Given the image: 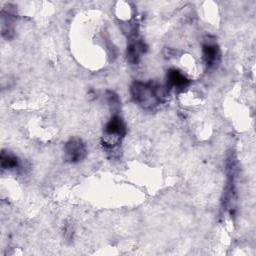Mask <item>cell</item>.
Masks as SVG:
<instances>
[{
  "mask_svg": "<svg viewBox=\"0 0 256 256\" xmlns=\"http://www.w3.org/2000/svg\"><path fill=\"white\" fill-rule=\"evenodd\" d=\"M73 233H74V229L72 224H65L64 226V237L67 241H71L73 239Z\"/></svg>",
  "mask_w": 256,
  "mask_h": 256,
  "instance_id": "8fae6325",
  "label": "cell"
},
{
  "mask_svg": "<svg viewBox=\"0 0 256 256\" xmlns=\"http://www.w3.org/2000/svg\"><path fill=\"white\" fill-rule=\"evenodd\" d=\"M65 159L70 163L81 162L87 155V148L84 141L79 137L70 138L64 146Z\"/></svg>",
  "mask_w": 256,
  "mask_h": 256,
  "instance_id": "8992f818",
  "label": "cell"
},
{
  "mask_svg": "<svg viewBox=\"0 0 256 256\" xmlns=\"http://www.w3.org/2000/svg\"><path fill=\"white\" fill-rule=\"evenodd\" d=\"M226 171H227V182L223 193V209L233 214L235 210V204L237 199V190H236V159L233 153H229L226 160Z\"/></svg>",
  "mask_w": 256,
  "mask_h": 256,
  "instance_id": "3957f363",
  "label": "cell"
},
{
  "mask_svg": "<svg viewBox=\"0 0 256 256\" xmlns=\"http://www.w3.org/2000/svg\"><path fill=\"white\" fill-rule=\"evenodd\" d=\"M2 170H16L20 167L19 158L8 150H2L0 155Z\"/></svg>",
  "mask_w": 256,
  "mask_h": 256,
  "instance_id": "9c48e42d",
  "label": "cell"
},
{
  "mask_svg": "<svg viewBox=\"0 0 256 256\" xmlns=\"http://www.w3.org/2000/svg\"><path fill=\"white\" fill-rule=\"evenodd\" d=\"M16 18V6L6 4L1 10V34L4 39L11 40L14 37Z\"/></svg>",
  "mask_w": 256,
  "mask_h": 256,
  "instance_id": "5b68a950",
  "label": "cell"
},
{
  "mask_svg": "<svg viewBox=\"0 0 256 256\" xmlns=\"http://www.w3.org/2000/svg\"><path fill=\"white\" fill-rule=\"evenodd\" d=\"M147 51L145 42L139 38L136 26H133L129 30V43L127 45V61L131 64H137L141 56Z\"/></svg>",
  "mask_w": 256,
  "mask_h": 256,
  "instance_id": "277c9868",
  "label": "cell"
},
{
  "mask_svg": "<svg viewBox=\"0 0 256 256\" xmlns=\"http://www.w3.org/2000/svg\"><path fill=\"white\" fill-rule=\"evenodd\" d=\"M203 60L208 69H215L221 62V50L219 45L210 37L204 40L202 45Z\"/></svg>",
  "mask_w": 256,
  "mask_h": 256,
  "instance_id": "52a82bcc",
  "label": "cell"
},
{
  "mask_svg": "<svg viewBox=\"0 0 256 256\" xmlns=\"http://www.w3.org/2000/svg\"><path fill=\"white\" fill-rule=\"evenodd\" d=\"M130 94L135 103L146 110H152L167 100L168 88L156 81L135 80L130 86Z\"/></svg>",
  "mask_w": 256,
  "mask_h": 256,
  "instance_id": "6da1fadb",
  "label": "cell"
},
{
  "mask_svg": "<svg viewBox=\"0 0 256 256\" xmlns=\"http://www.w3.org/2000/svg\"><path fill=\"white\" fill-rule=\"evenodd\" d=\"M126 134V126L123 119L114 113L106 123L103 131L102 146L107 152H114L122 142Z\"/></svg>",
  "mask_w": 256,
  "mask_h": 256,
  "instance_id": "7a4b0ae2",
  "label": "cell"
},
{
  "mask_svg": "<svg viewBox=\"0 0 256 256\" xmlns=\"http://www.w3.org/2000/svg\"><path fill=\"white\" fill-rule=\"evenodd\" d=\"M106 99H107V102L112 110L117 111L119 109L120 100H119L118 95L114 91H111V90L106 91Z\"/></svg>",
  "mask_w": 256,
  "mask_h": 256,
  "instance_id": "30bf717a",
  "label": "cell"
},
{
  "mask_svg": "<svg viewBox=\"0 0 256 256\" xmlns=\"http://www.w3.org/2000/svg\"><path fill=\"white\" fill-rule=\"evenodd\" d=\"M167 88H173L177 91H182L190 85V80L176 68H171L167 71Z\"/></svg>",
  "mask_w": 256,
  "mask_h": 256,
  "instance_id": "ba28073f",
  "label": "cell"
}]
</instances>
